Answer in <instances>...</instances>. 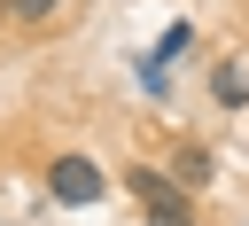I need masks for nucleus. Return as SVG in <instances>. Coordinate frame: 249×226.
Returning <instances> with one entry per match:
<instances>
[{
    "mask_svg": "<svg viewBox=\"0 0 249 226\" xmlns=\"http://www.w3.org/2000/svg\"><path fill=\"white\" fill-rule=\"evenodd\" d=\"M210 94H218V109H241V101H249V70H241V62H218V70H210Z\"/></svg>",
    "mask_w": 249,
    "mask_h": 226,
    "instance_id": "f03ea898",
    "label": "nucleus"
},
{
    "mask_svg": "<svg viewBox=\"0 0 249 226\" xmlns=\"http://www.w3.org/2000/svg\"><path fill=\"white\" fill-rule=\"evenodd\" d=\"M101 187H109V179H101V164H93V156H54V164H47V195H54L62 210L101 203Z\"/></svg>",
    "mask_w": 249,
    "mask_h": 226,
    "instance_id": "f257e3e1",
    "label": "nucleus"
},
{
    "mask_svg": "<svg viewBox=\"0 0 249 226\" xmlns=\"http://www.w3.org/2000/svg\"><path fill=\"white\" fill-rule=\"evenodd\" d=\"M171 179H179V187H210V148H179Z\"/></svg>",
    "mask_w": 249,
    "mask_h": 226,
    "instance_id": "20e7f679",
    "label": "nucleus"
},
{
    "mask_svg": "<svg viewBox=\"0 0 249 226\" xmlns=\"http://www.w3.org/2000/svg\"><path fill=\"white\" fill-rule=\"evenodd\" d=\"M54 8H62V0H8V16H16V23H47Z\"/></svg>",
    "mask_w": 249,
    "mask_h": 226,
    "instance_id": "423d86ee",
    "label": "nucleus"
},
{
    "mask_svg": "<svg viewBox=\"0 0 249 226\" xmlns=\"http://www.w3.org/2000/svg\"><path fill=\"white\" fill-rule=\"evenodd\" d=\"M132 78H140V94H148V101H163V94H171V62H156V55H140V62H132Z\"/></svg>",
    "mask_w": 249,
    "mask_h": 226,
    "instance_id": "7ed1b4c3",
    "label": "nucleus"
},
{
    "mask_svg": "<svg viewBox=\"0 0 249 226\" xmlns=\"http://www.w3.org/2000/svg\"><path fill=\"white\" fill-rule=\"evenodd\" d=\"M187 47H195V23H171V31H163V39L148 47V55H156V62H179Z\"/></svg>",
    "mask_w": 249,
    "mask_h": 226,
    "instance_id": "39448f33",
    "label": "nucleus"
}]
</instances>
